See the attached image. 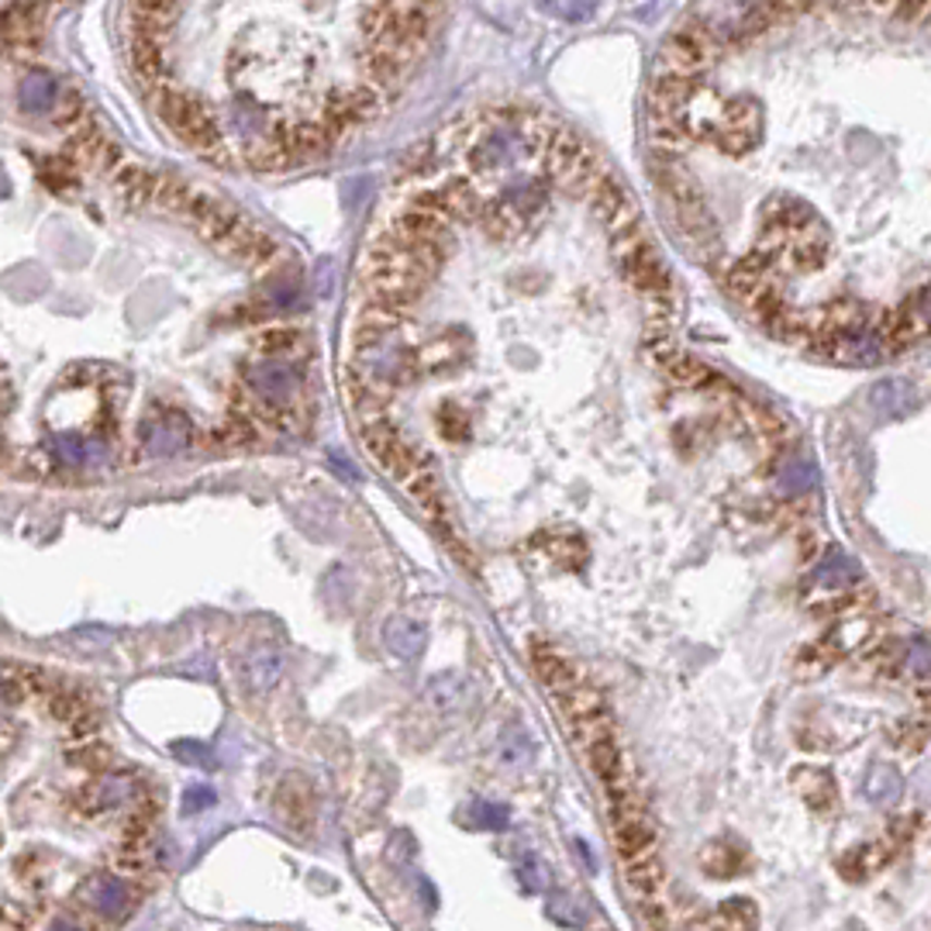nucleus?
I'll return each instance as SVG.
<instances>
[{
    "mask_svg": "<svg viewBox=\"0 0 931 931\" xmlns=\"http://www.w3.org/2000/svg\"><path fill=\"white\" fill-rule=\"evenodd\" d=\"M642 128L673 225L745 197V249L780 266L839 179H931V0H691Z\"/></svg>",
    "mask_w": 931,
    "mask_h": 931,
    "instance_id": "f257e3e1",
    "label": "nucleus"
},
{
    "mask_svg": "<svg viewBox=\"0 0 931 931\" xmlns=\"http://www.w3.org/2000/svg\"><path fill=\"white\" fill-rule=\"evenodd\" d=\"M449 0H132V59L200 156L259 170L328 152L429 59Z\"/></svg>",
    "mask_w": 931,
    "mask_h": 931,
    "instance_id": "f03ea898",
    "label": "nucleus"
},
{
    "mask_svg": "<svg viewBox=\"0 0 931 931\" xmlns=\"http://www.w3.org/2000/svg\"><path fill=\"white\" fill-rule=\"evenodd\" d=\"M390 325H394V311L383 314L380 328L362 332L359 349H356L362 376H367L373 387H380V390L397 387V383L411 380V362H414L411 349L390 332Z\"/></svg>",
    "mask_w": 931,
    "mask_h": 931,
    "instance_id": "7ed1b4c3",
    "label": "nucleus"
},
{
    "mask_svg": "<svg viewBox=\"0 0 931 931\" xmlns=\"http://www.w3.org/2000/svg\"><path fill=\"white\" fill-rule=\"evenodd\" d=\"M246 383H249V394L270 414H287V411H294V404L300 397L303 376H300L297 362L290 356L273 352L266 359L252 362V367L246 370Z\"/></svg>",
    "mask_w": 931,
    "mask_h": 931,
    "instance_id": "20e7f679",
    "label": "nucleus"
},
{
    "mask_svg": "<svg viewBox=\"0 0 931 931\" xmlns=\"http://www.w3.org/2000/svg\"><path fill=\"white\" fill-rule=\"evenodd\" d=\"M815 349L828 359L842 362V367H873L886 356V338L880 328H845V332H832V335H821L815 338Z\"/></svg>",
    "mask_w": 931,
    "mask_h": 931,
    "instance_id": "39448f33",
    "label": "nucleus"
},
{
    "mask_svg": "<svg viewBox=\"0 0 931 931\" xmlns=\"http://www.w3.org/2000/svg\"><path fill=\"white\" fill-rule=\"evenodd\" d=\"M921 335H931V280L921 283L918 290H910L897 303V311L886 314V325H883V338L890 349H901Z\"/></svg>",
    "mask_w": 931,
    "mask_h": 931,
    "instance_id": "423d86ee",
    "label": "nucleus"
},
{
    "mask_svg": "<svg viewBox=\"0 0 931 931\" xmlns=\"http://www.w3.org/2000/svg\"><path fill=\"white\" fill-rule=\"evenodd\" d=\"M141 445H146L149 456L159 459H173V456H184L194 442V429H190V418L179 414V411H156L141 421Z\"/></svg>",
    "mask_w": 931,
    "mask_h": 931,
    "instance_id": "0eeeda50",
    "label": "nucleus"
},
{
    "mask_svg": "<svg viewBox=\"0 0 931 931\" xmlns=\"http://www.w3.org/2000/svg\"><path fill=\"white\" fill-rule=\"evenodd\" d=\"M869 404H873V408L886 418H907L918 408V390L910 387L907 380L890 376V380H880L877 387L869 390Z\"/></svg>",
    "mask_w": 931,
    "mask_h": 931,
    "instance_id": "6e6552de",
    "label": "nucleus"
},
{
    "mask_svg": "<svg viewBox=\"0 0 931 931\" xmlns=\"http://www.w3.org/2000/svg\"><path fill=\"white\" fill-rule=\"evenodd\" d=\"M84 897L97 915H104V918H125V910L132 904L128 886L114 877H94L84 890Z\"/></svg>",
    "mask_w": 931,
    "mask_h": 931,
    "instance_id": "1a4fd4ad",
    "label": "nucleus"
},
{
    "mask_svg": "<svg viewBox=\"0 0 931 931\" xmlns=\"http://www.w3.org/2000/svg\"><path fill=\"white\" fill-rule=\"evenodd\" d=\"M383 642L387 649L400 659H418L424 653V642H429V632L424 624L411 621V618H390L387 629H383Z\"/></svg>",
    "mask_w": 931,
    "mask_h": 931,
    "instance_id": "9d476101",
    "label": "nucleus"
},
{
    "mask_svg": "<svg viewBox=\"0 0 931 931\" xmlns=\"http://www.w3.org/2000/svg\"><path fill=\"white\" fill-rule=\"evenodd\" d=\"M424 700L432 704V711L452 715L466 700V680L459 673H438L429 680V686H424Z\"/></svg>",
    "mask_w": 931,
    "mask_h": 931,
    "instance_id": "9b49d317",
    "label": "nucleus"
},
{
    "mask_svg": "<svg viewBox=\"0 0 931 931\" xmlns=\"http://www.w3.org/2000/svg\"><path fill=\"white\" fill-rule=\"evenodd\" d=\"M132 797H135V780H132V777H125V773L97 780V783L90 786V791L84 794V800L94 807V811H108V807H121V804H128Z\"/></svg>",
    "mask_w": 931,
    "mask_h": 931,
    "instance_id": "f8f14e48",
    "label": "nucleus"
},
{
    "mask_svg": "<svg viewBox=\"0 0 931 931\" xmlns=\"http://www.w3.org/2000/svg\"><path fill=\"white\" fill-rule=\"evenodd\" d=\"M856 580H859V566L845 553H832L815 573V586H821V591H848V586H856Z\"/></svg>",
    "mask_w": 931,
    "mask_h": 931,
    "instance_id": "ddd939ff",
    "label": "nucleus"
},
{
    "mask_svg": "<svg viewBox=\"0 0 931 931\" xmlns=\"http://www.w3.org/2000/svg\"><path fill=\"white\" fill-rule=\"evenodd\" d=\"M869 632H873V624H869L866 618L842 621V624H835V629L824 635L821 653H828V656H845V653H853V649H859V645L866 642V635H869Z\"/></svg>",
    "mask_w": 931,
    "mask_h": 931,
    "instance_id": "4468645a",
    "label": "nucleus"
},
{
    "mask_svg": "<svg viewBox=\"0 0 931 931\" xmlns=\"http://www.w3.org/2000/svg\"><path fill=\"white\" fill-rule=\"evenodd\" d=\"M535 670H538V680L549 686L553 694H562V691H570V686L576 683V673H573V666L570 662H562L553 649H535Z\"/></svg>",
    "mask_w": 931,
    "mask_h": 931,
    "instance_id": "2eb2a0df",
    "label": "nucleus"
},
{
    "mask_svg": "<svg viewBox=\"0 0 931 931\" xmlns=\"http://www.w3.org/2000/svg\"><path fill=\"white\" fill-rule=\"evenodd\" d=\"M794 786L804 794V800L811 807H835V783L821 769H797L794 773Z\"/></svg>",
    "mask_w": 931,
    "mask_h": 931,
    "instance_id": "dca6fc26",
    "label": "nucleus"
},
{
    "mask_svg": "<svg viewBox=\"0 0 931 931\" xmlns=\"http://www.w3.org/2000/svg\"><path fill=\"white\" fill-rule=\"evenodd\" d=\"M901 791H904V780H901V773H897L894 766L880 762V766L869 769V777H866V794H869V800L894 804V800H901Z\"/></svg>",
    "mask_w": 931,
    "mask_h": 931,
    "instance_id": "f3484780",
    "label": "nucleus"
},
{
    "mask_svg": "<svg viewBox=\"0 0 931 931\" xmlns=\"http://www.w3.org/2000/svg\"><path fill=\"white\" fill-rule=\"evenodd\" d=\"M246 680H249V686H252L256 694H266L270 686L280 680V656H276L273 649L252 653L249 662H246Z\"/></svg>",
    "mask_w": 931,
    "mask_h": 931,
    "instance_id": "a211bd4d",
    "label": "nucleus"
},
{
    "mask_svg": "<svg viewBox=\"0 0 931 931\" xmlns=\"http://www.w3.org/2000/svg\"><path fill=\"white\" fill-rule=\"evenodd\" d=\"M659 367L670 373V376H676L680 383H700V380H707V370L700 367L697 359L683 356L680 349H670V346L659 352Z\"/></svg>",
    "mask_w": 931,
    "mask_h": 931,
    "instance_id": "6ab92c4d",
    "label": "nucleus"
},
{
    "mask_svg": "<svg viewBox=\"0 0 931 931\" xmlns=\"http://www.w3.org/2000/svg\"><path fill=\"white\" fill-rule=\"evenodd\" d=\"M473 828H483V832H504L511 824V811L504 804H487V800H476L466 815Z\"/></svg>",
    "mask_w": 931,
    "mask_h": 931,
    "instance_id": "aec40b11",
    "label": "nucleus"
},
{
    "mask_svg": "<svg viewBox=\"0 0 931 931\" xmlns=\"http://www.w3.org/2000/svg\"><path fill=\"white\" fill-rule=\"evenodd\" d=\"M901 666H904V673H907V676L931 683V642H924V638L907 642Z\"/></svg>",
    "mask_w": 931,
    "mask_h": 931,
    "instance_id": "412c9836",
    "label": "nucleus"
},
{
    "mask_svg": "<svg viewBox=\"0 0 931 931\" xmlns=\"http://www.w3.org/2000/svg\"><path fill=\"white\" fill-rule=\"evenodd\" d=\"M818 483V470L811 459H800V462H791L786 470L780 473V487L786 494H807Z\"/></svg>",
    "mask_w": 931,
    "mask_h": 931,
    "instance_id": "4be33fe9",
    "label": "nucleus"
},
{
    "mask_svg": "<svg viewBox=\"0 0 931 931\" xmlns=\"http://www.w3.org/2000/svg\"><path fill=\"white\" fill-rule=\"evenodd\" d=\"M549 915L559 921V924H570V928H580V924H586V918H583V907L576 904V897H570V894H553L549 897Z\"/></svg>",
    "mask_w": 931,
    "mask_h": 931,
    "instance_id": "5701e85b",
    "label": "nucleus"
},
{
    "mask_svg": "<svg viewBox=\"0 0 931 931\" xmlns=\"http://www.w3.org/2000/svg\"><path fill=\"white\" fill-rule=\"evenodd\" d=\"M173 756H176L179 762L200 766V769H211V766H214V753H211V748H208L204 742H190V738L173 742Z\"/></svg>",
    "mask_w": 931,
    "mask_h": 931,
    "instance_id": "b1692460",
    "label": "nucleus"
},
{
    "mask_svg": "<svg viewBox=\"0 0 931 931\" xmlns=\"http://www.w3.org/2000/svg\"><path fill=\"white\" fill-rule=\"evenodd\" d=\"M214 791L211 786H190V791L184 794V811L187 815H197V811H208V807L214 804Z\"/></svg>",
    "mask_w": 931,
    "mask_h": 931,
    "instance_id": "393cba45",
    "label": "nucleus"
},
{
    "mask_svg": "<svg viewBox=\"0 0 931 931\" xmlns=\"http://www.w3.org/2000/svg\"><path fill=\"white\" fill-rule=\"evenodd\" d=\"M518 877H521V883L529 890H542L545 883H549V873H545L538 859H524V866L518 869Z\"/></svg>",
    "mask_w": 931,
    "mask_h": 931,
    "instance_id": "a878e982",
    "label": "nucleus"
},
{
    "mask_svg": "<svg viewBox=\"0 0 931 931\" xmlns=\"http://www.w3.org/2000/svg\"><path fill=\"white\" fill-rule=\"evenodd\" d=\"M0 691H4V680H0Z\"/></svg>",
    "mask_w": 931,
    "mask_h": 931,
    "instance_id": "bb28decb",
    "label": "nucleus"
}]
</instances>
